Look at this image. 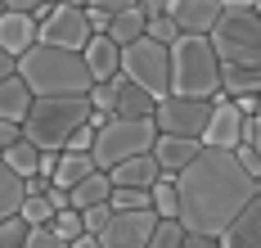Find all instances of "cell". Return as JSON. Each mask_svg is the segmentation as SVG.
I'll return each mask as SVG.
<instances>
[{
    "mask_svg": "<svg viewBox=\"0 0 261 248\" xmlns=\"http://www.w3.org/2000/svg\"><path fill=\"white\" fill-rule=\"evenodd\" d=\"M0 248H27V226H23V217L0 221Z\"/></svg>",
    "mask_w": 261,
    "mask_h": 248,
    "instance_id": "1f68e13d",
    "label": "cell"
},
{
    "mask_svg": "<svg viewBox=\"0 0 261 248\" xmlns=\"http://www.w3.org/2000/svg\"><path fill=\"white\" fill-rule=\"evenodd\" d=\"M221 63V95H261V14L248 0H230L216 32L207 36Z\"/></svg>",
    "mask_w": 261,
    "mask_h": 248,
    "instance_id": "7a4b0ae2",
    "label": "cell"
},
{
    "mask_svg": "<svg viewBox=\"0 0 261 248\" xmlns=\"http://www.w3.org/2000/svg\"><path fill=\"white\" fill-rule=\"evenodd\" d=\"M144 36H149V14H144V0H140V5H126V9L113 18V28H108V41H113V45H122V50H126V45H135V41H144Z\"/></svg>",
    "mask_w": 261,
    "mask_h": 248,
    "instance_id": "d6986e66",
    "label": "cell"
},
{
    "mask_svg": "<svg viewBox=\"0 0 261 248\" xmlns=\"http://www.w3.org/2000/svg\"><path fill=\"white\" fill-rule=\"evenodd\" d=\"M113 86V117H126V122H140V117H153L158 100L149 95V90H140L135 82H126V77H117Z\"/></svg>",
    "mask_w": 261,
    "mask_h": 248,
    "instance_id": "9a60e30c",
    "label": "cell"
},
{
    "mask_svg": "<svg viewBox=\"0 0 261 248\" xmlns=\"http://www.w3.org/2000/svg\"><path fill=\"white\" fill-rule=\"evenodd\" d=\"M171 95L176 100H216L221 95V63L207 36H180L171 45Z\"/></svg>",
    "mask_w": 261,
    "mask_h": 248,
    "instance_id": "5b68a950",
    "label": "cell"
},
{
    "mask_svg": "<svg viewBox=\"0 0 261 248\" xmlns=\"http://www.w3.org/2000/svg\"><path fill=\"white\" fill-rule=\"evenodd\" d=\"M50 230H54V235H59V239H63L68 248H72V244L81 239V235H86V221H81V212H59Z\"/></svg>",
    "mask_w": 261,
    "mask_h": 248,
    "instance_id": "f1b7e54d",
    "label": "cell"
},
{
    "mask_svg": "<svg viewBox=\"0 0 261 248\" xmlns=\"http://www.w3.org/2000/svg\"><path fill=\"white\" fill-rule=\"evenodd\" d=\"M18 217H23L27 230H41V226H54V217H59V212L50 208V199H27Z\"/></svg>",
    "mask_w": 261,
    "mask_h": 248,
    "instance_id": "83f0119b",
    "label": "cell"
},
{
    "mask_svg": "<svg viewBox=\"0 0 261 248\" xmlns=\"http://www.w3.org/2000/svg\"><path fill=\"white\" fill-rule=\"evenodd\" d=\"M149 41H158V45H167V50H171V45L180 41V28H176L167 14H153V18H149Z\"/></svg>",
    "mask_w": 261,
    "mask_h": 248,
    "instance_id": "f546056e",
    "label": "cell"
},
{
    "mask_svg": "<svg viewBox=\"0 0 261 248\" xmlns=\"http://www.w3.org/2000/svg\"><path fill=\"white\" fill-rule=\"evenodd\" d=\"M27 248H68V244L54 235L50 226H41V230H27Z\"/></svg>",
    "mask_w": 261,
    "mask_h": 248,
    "instance_id": "e575fe53",
    "label": "cell"
},
{
    "mask_svg": "<svg viewBox=\"0 0 261 248\" xmlns=\"http://www.w3.org/2000/svg\"><path fill=\"white\" fill-rule=\"evenodd\" d=\"M234 158L243 163V171H248V176H257V181H261V154L252 149V144H239V149H234Z\"/></svg>",
    "mask_w": 261,
    "mask_h": 248,
    "instance_id": "d590c367",
    "label": "cell"
},
{
    "mask_svg": "<svg viewBox=\"0 0 261 248\" xmlns=\"http://www.w3.org/2000/svg\"><path fill=\"white\" fill-rule=\"evenodd\" d=\"M153 122H158V136H171V140H198L207 136V122H212V104L207 100H158L153 109Z\"/></svg>",
    "mask_w": 261,
    "mask_h": 248,
    "instance_id": "ba28073f",
    "label": "cell"
},
{
    "mask_svg": "<svg viewBox=\"0 0 261 248\" xmlns=\"http://www.w3.org/2000/svg\"><path fill=\"white\" fill-rule=\"evenodd\" d=\"M108 199H113V181H108V171H95L90 181H81L77 190H72V212H86V208H104Z\"/></svg>",
    "mask_w": 261,
    "mask_h": 248,
    "instance_id": "603a6c76",
    "label": "cell"
},
{
    "mask_svg": "<svg viewBox=\"0 0 261 248\" xmlns=\"http://www.w3.org/2000/svg\"><path fill=\"white\" fill-rule=\"evenodd\" d=\"M257 14H261V0H257Z\"/></svg>",
    "mask_w": 261,
    "mask_h": 248,
    "instance_id": "b9f144b4",
    "label": "cell"
},
{
    "mask_svg": "<svg viewBox=\"0 0 261 248\" xmlns=\"http://www.w3.org/2000/svg\"><path fill=\"white\" fill-rule=\"evenodd\" d=\"M158 144V122L153 117H140V122H126V117H113L99 140H95V167L99 171H113V167L130 163V158H144V154H153Z\"/></svg>",
    "mask_w": 261,
    "mask_h": 248,
    "instance_id": "8992f818",
    "label": "cell"
},
{
    "mask_svg": "<svg viewBox=\"0 0 261 248\" xmlns=\"http://www.w3.org/2000/svg\"><path fill=\"white\" fill-rule=\"evenodd\" d=\"M18 140H23V127H14V122H0V154H5V149H14Z\"/></svg>",
    "mask_w": 261,
    "mask_h": 248,
    "instance_id": "8d00e7d4",
    "label": "cell"
},
{
    "mask_svg": "<svg viewBox=\"0 0 261 248\" xmlns=\"http://www.w3.org/2000/svg\"><path fill=\"white\" fill-rule=\"evenodd\" d=\"M243 144H252L261 154V117H252V122H243Z\"/></svg>",
    "mask_w": 261,
    "mask_h": 248,
    "instance_id": "74e56055",
    "label": "cell"
},
{
    "mask_svg": "<svg viewBox=\"0 0 261 248\" xmlns=\"http://www.w3.org/2000/svg\"><path fill=\"white\" fill-rule=\"evenodd\" d=\"M95 140H99V131H95V127L86 122V127L77 131V136L68 140V149H63V154H95Z\"/></svg>",
    "mask_w": 261,
    "mask_h": 248,
    "instance_id": "836d02e7",
    "label": "cell"
},
{
    "mask_svg": "<svg viewBox=\"0 0 261 248\" xmlns=\"http://www.w3.org/2000/svg\"><path fill=\"white\" fill-rule=\"evenodd\" d=\"M41 45V23H32L27 14H18V9H9L5 18H0V50L14 59H23L27 50H36Z\"/></svg>",
    "mask_w": 261,
    "mask_h": 248,
    "instance_id": "4fadbf2b",
    "label": "cell"
},
{
    "mask_svg": "<svg viewBox=\"0 0 261 248\" xmlns=\"http://www.w3.org/2000/svg\"><path fill=\"white\" fill-rule=\"evenodd\" d=\"M108 208L113 212H153V199H149V190H113Z\"/></svg>",
    "mask_w": 261,
    "mask_h": 248,
    "instance_id": "4316f807",
    "label": "cell"
},
{
    "mask_svg": "<svg viewBox=\"0 0 261 248\" xmlns=\"http://www.w3.org/2000/svg\"><path fill=\"white\" fill-rule=\"evenodd\" d=\"M95 171H99V167H95V158H90V154H59V171H54V185L72 194L81 181H90Z\"/></svg>",
    "mask_w": 261,
    "mask_h": 248,
    "instance_id": "44dd1931",
    "label": "cell"
},
{
    "mask_svg": "<svg viewBox=\"0 0 261 248\" xmlns=\"http://www.w3.org/2000/svg\"><path fill=\"white\" fill-rule=\"evenodd\" d=\"M108 181H113V190H153L162 181V167H158L153 154H144V158H130V163L113 167Z\"/></svg>",
    "mask_w": 261,
    "mask_h": 248,
    "instance_id": "2e32d148",
    "label": "cell"
},
{
    "mask_svg": "<svg viewBox=\"0 0 261 248\" xmlns=\"http://www.w3.org/2000/svg\"><path fill=\"white\" fill-rule=\"evenodd\" d=\"M130 0H95V5H86V18H90V28H95V36H108V28H113V18L126 9Z\"/></svg>",
    "mask_w": 261,
    "mask_h": 248,
    "instance_id": "484cf974",
    "label": "cell"
},
{
    "mask_svg": "<svg viewBox=\"0 0 261 248\" xmlns=\"http://www.w3.org/2000/svg\"><path fill=\"white\" fill-rule=\"evenodd\" d=\"M180 244H185V226L180 221H158L149 248H180Z\"/></svg>",
    "mask_w": 261,
    "mask_h": 248,
    "instance_id": "4dcf8cb0",
    "label": "cell"
},
{
    "mask_svg": "<svg viewBox=\"0 0 261 248\" xmlns=\"http://www.w3.org/2000/svg\"><path fill=\"white\" fill-rule=\"evenodd\" d=\"M27 203V181L0 163V221H14Z\"/></svg>",
    "mask_w": 261,
    "mask_h": 248,
    "instance_id": "7402d4cb",
    "label": "cell"
},
{
    "mask_svg": "<svg viewBox=\"0 0 261 248\" xmlns=\"http://www.w3.org/2000/svg\"><path fill=\"white\" fill-rule=\"evenodd\" d=\"M9 77H18V59H14V55H5V50H0V86L9 82Z\"/></svg>",
    "mask_w": 261,
    "mask_h": 248,
    "instance_id": "f35d334b",
    "label": "cell"
},
{
    "mask_svg": "<svg viewBox=\"0 0 261 248\" xmlns=\"http://www.w3.org/2000/svg\"><path fill=\"white\" fill-rule=\"evenodd\" d=\"M32 104H36V95L27 90L23 77H9V82L0 86V122H14V127H23L27 113H32Z\"/></svg>",
    "mask_w": 261,
    "mask_h": 248,
    "instance_id": "ffe728a7",
    "label": "cell"
},
{
    "mask_svg": "<svg viewBox=\"0 0 261 248\" xmlns=\"http://www.w3.org/2000/svg\"><path fill=\"white\" fill-rule=\"evenodd\" d=\"M0 163L9 167V171H18L23 181H32V176L41 171V149H36V144H27V140H18L14 149H5V154H0Z\"/></svg>",
    "mask_w": 261,
    "mask_h": 248,
    "instance_id": "cb8c5ba5",
    "label": "cell"
},
{
    "mask_svg": "<svg viewBox=\"0 0 261 248\" xmlns=\"http://www.w3.org/2000/svg\"><path fill=\"white\" fill-rule=\"evenodd\" d=\"M176 190H180V226L185 230L221 239L239 221V212L257 199V176H248L234 154L203 149L176 176Z\"/></svg>",
    "mask_w": 261,
    "mask_h": 248,
    "instance_id": "6da1fadb",
    "label": "cell"
},
{
    "mask_svg": "<svg viewBox=\"0 0 261 248\" xmlns=\"http://www.w3.org/2000/svg\"><path fill=\"white\" fill-rule=\"evenodd\" d=\"M180 248H221V239H207V235H189L185 230V244Z\"/></svg>",
    "mask_w": 261,
    "mask_h": 248,
    "instance_id": "ab89813d",
    "label": "cell"
},
{
    "mask_svg": "<svg viewBox=\"0 0 261 248\" xmlns=\"http://www.w3.org/2000/svg\"><path fill=\"white\" fill-rule=\"evenodd\" d=\"M18 77L36 100H63V95H90V68L86 59L72 50H54V45H36L18 59Z\"/></svg>",
    "mask_w": 261,
    "mask_h": 248,
    "instance_id": "3957f363",
    "label": "cell"
},
{
    "mask_svg": "<svg viewBox=\"0 0 261 248\" xmlns=\"http://www.w3.org/2000/svg\"><path fill=\"white\" fill-rule=\"evenodd\" d=\"M257 194H261V181H257Z\"/></svg>",
    "mask_w": 261,
    "mask_h": 248,
    "instance_id": "7bdbcfd3",
    "label": "cell"
},
{
    "mask_svg": "<svg viewBox=\"0 0 261 248\" xmlns=\"http://www.w3.org/2000/svg\"><path fill=\"white\" fill-rule=\"evenodd\" d=\"M86 68H90V82L95 86H108L122 77V45H113L108 36H95L90 45H86Z\"/></svg>",
    "mask_w": 261,
    "mask_h": 248,
    "instance_id": "5bb4252c",
    "label": "cell"
},
{
    "mask_svg": "<svg viewBox=\"0 0 261 248\" xmlns=\"http://www.w3.org/2000/svg\"><path fill=\"white\" fill-rule=\"evenodd\" d=\"M90 95H63V100H36L23 122V140L41 154H63L68 140L90 122Z\"/></svg>",
    "mask_w": 261,
    "mask_h": 248,
    "instance_id": "277c9868",
    "label": "cell"
},
{
    "mask_svg": "<svg viewBox=\"0 0 261 248\" xmlns=\"http://www.w3.org/2000/svg\"><path fill=\"white\" fill-rule=\"evenodd\" d=\"M149 199H153L158 221H180V190H176V181H171V176H162L153 190H149Z\"/></svg>",
    "mask_w": 261,
    "mask_h": 248,
    "instance_id": "d4e9b609",
    "label": "cell"
},
{
    "mask_svg": "<svg viewBox=\"0 0 261 248\" xmlns=\"http://www.w3.org/2000/svg\"><path fill=\"white\" fill-rule=\"evenodd\" d=\"M203 154V144L198 140H171V136H158V144H153V158H158V167H162V176H180L185 167L194 163Z\"/></svg>",
    "mask_w": 261,
    "mask_h": 248,
    "instance_id": "e0dca14e",
    "label": "cell"
},
{
    "mask_svg": "<svg viewBox=\"0 0 261 248\" xmlns=\"http://www.w3.org/2000/svg\"><path fill=\"white\" fill-rule=\"evenodd\" d=\"M243 122H248V117H239V109L225 95H216V100H212V122H207V136H203V149H225V154H234L239 144H243Z\"/></svg>",
    "mask_w": 261,
    "mask_h": 248,
    "instance_id": "7c38bea8",
    "label": "cell"
},
{
    "mask_svg": "<svg viewBox=\"0 0 261 248\" xmlns=\"http://www.w3.org/2000/svg\"><path fill=\"white\" fill-rule=\"evenodd\" d=\"M153 230H158V212H113L99 244L104 248H149Z\"/></svg>",
    "mask_w": 261,
    "mask_h": 248,
    "instance_id": "8fae6325",
    "label": "cell"
},
{
    "mask_svg": "<svg viewBox=\"0 0 261 248\" xmlns=\"http://www.w3.org/2000/svg\"><path fill=\"white\" fill-rule=\"evenodd\" d=\"M221 248H261V194L239 212V221L221 235Z\"/></svg>",
    "mask_w": 261,
    "mask_h": 248,
    "instance_id": "ac0fdd59",
    "label": "cell"
},
{
    "mask_svg": "<svg viewBox=\"0 0 261 248\" xmlns=\"http://www.w3.org/2000/svg\"><path fill=\"white\" fill-rule=\"evenodd\" d=\"M81 221H86V235H104L108 230V221H113V208H86V212H81Z\"/></svg>",
    "mask_w": 261,
    "mask_h": 248,
    "instance_id": "d6a6232c",
    "label": "cell"
},
{
    "mask_svg": "<svg viewBox=\"0 0 261 248\" xmlns=\"http://www.w3.org/2000/svg\"><path fill=\"white\" fill-rule=\"evenodd\" d=\"M122 77L135 82L140 90H149L153 100H167L171 95V50L158 45V41H135L122 50Z\"/></svg>",
    "mask_w": 261,
    "mask_h": 248,
    "instance_id": "52a82bcc",
    "label": "cell"
},
{
    "mask_svg": "<svg viewBox=\"0 0 261 248\" xmlns=\"http://www.w3.org/2000/svg\"><path fill=\"white\" fill-rule=\"evenodd\" d=\"M72 248H104V244H99V235H81Z\"/></svg>",
    "mask_w": 261,
    "mask_h": 248,
    "instance_id": "60d3db41",
    "label": "cell"
},
{
    "mask_svg": "<svg viewBox=\"0 0 261 248\" xmlns=\"http://www.w3.org/2000/svg\"><path fill=\"white\" fill-rule=\"evenodd\" d=\"M90 41H95V28H90V18H86V5H54V14L41 23V45L86 55Z\"/></svg>",
    "mask_w": 261,
    "mask_h": 248,
    "instance_id": "9c48e42d",
    "label": "cell"
},
{
    "mask_svg": "<svg viewBox=\"0 0 261 248\" xmlns=\"http://www.w3.org/2000/svg\"><path fill=\"white\" fill-rule=\"evenodd\" d=\"M221 0H167V18L180 28V36H212L221 23Z\"/></svg>",
    "mask_w": 261,
    "mask_h": 248,
    "instance_id": "30bf717a",
    "label": "cell"
}]
</instances>
